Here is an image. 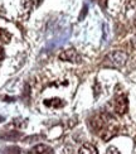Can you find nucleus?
Listing matches in <instances>:
<instances>
[{
  "label": "nucleus",
  "mask_w": 136,
  "mask_h": 154,
  "mask_svg": "<svg viewBox=\"0 0 136 154\" xmlns=\"http://www.w3.org/2000/svg\"><path fill=\"white\" fill-rule=\"evenodd\" d=\"M2 121H3V118H2V116H0V123H2Z\"/></svg>",
  "instance_id": "obj_13"
},
{
  "label": "nucleus",
  "mask_w": 136,
  "mask_h": 154,
  "mask_svg": "<svg viewBox=\"0 0 136 154\" xmlns=\"http://www.w3.org/2000/svg\"><path fill=\"white\" fill-rule=\"evenodd\" d=\"M113 109L119 115L126 114L127 109H128V101L125 95H119L117 97L113 100Z\"/></svg>",
  "instance_id": "obj_2"
},
{
  "label": "nucleus",
  "mask_w": 136,
  "mask_h": 154,
  "mask_svg": "<svg viewBox=\"0 0 136 154\" xmlns=\"http://www.w3.org/2000/svg\"><path fill=\"white\" fill-rule=\"evenodd\" d=\"M135 24H136V20H135Z\"/></svg>",
  "instance_id": "obj_14"
},
{
  "label": "nucleus",
  "mask_w": 136,
  "mask_h": 154,
  "mask_svg": "<svg viewBox=\"0 0 136 154\" xmlns=\"http://www.w3.org/2000/svg\"><path fill=\"white\" fill-rule=\"evenodd\" d=\"M44 104L47 105V106L59 107V106L63 105V102H62V100H59V99H53V100H45V101H44Z\"/></svg>",
  "instance_id": "obj_6"
},
{
  "label": "nucleus",
  "mask_w": 136,
  "mask_h": 154,
  "mask_svg": "<svg viewBox=\"0 0 136 154\" xmlns=\"http://www.w3.org/2000/svg\"><path fill=\"white\" fill-rule=\"evenodd\" d=\"M106 154H120V152L115 148V146H110V148L107 149V153Z\"/></svg>",
  "instance_id": "obj_10"
},
{
  "label": "nucleus",
  "mask_w": 136,
  "mask_h": 154,
  "mask_svg": "<svg viewBox=\"0 0 136 154\" xmlns=\"http://www.w3.org/2000/svg\"><path fill=\"white\" fill-rule=\"evenodd\" d=\"M127 53L124 51H113V52L108 53L105 57V62L103 66L106 67H113V68H120L126 63L127 61Z\"/></svg>",
  "instance_id": "obj_1"
},
{
  "label": "nucleus",
  "mask_w": 136,
  "mask_h": 154,
  "mask_svg": "<svg viewBox=\"0 0 136 154\" xmlns=\"http://www.w3.org/2000/svg\"><path fill=\"white\" fill-rule=\"evenodd\" d=\"M59 60L61 61H69V62H74V63H78L81 62V57L80 54L77 53V51L73 48H69L66 49L59 54Z\"/></svg>",
  "instance_id": "obj_3"
},
{
  "label": "nucleus",
  "mask_w": 136,
  "mask_h": 154,
  "mask_svg": "<svg viewBox=\"0 0 136 154\" xmlns=\"http://www.w3.org/2000/svg\"><path fill=\"white\" fill-rule=\"evenodd\" d=\"M80 154H98V152L92 144H83L80 149Z\"/></svg>",
  "instance_id": "obj_4"
},
{
  "label": "nucleus",
  "mask_w": 136,
  "mask_h": 154,
  "mask_svg": "<svg viewBox=\"0 0 136 154\" xmlns=\"http://www.w3.org/2000/svg\"><path fill=\"white\" fill-rule=\"evenodd\" d=\"M4 51H3V48L0 47V61H3V58H4Z\"/></svg>",
  "instance_id": "obj_12"
},
{
  "label": "nucleus",
  "mask_w": 136,
  "mask_h": 154,
  "mask_svg": "<svg viewBox=\"0 0 136 154\" xmlns=\"http://www.w3.org/2000/svg\"><path fill=\"white\" fill-rule=\"evenodd\" d=\"M131 46L134 49H136V34L132 37V39H131Z\"/></svg>",
  "instance_id": "obj_11"
},
{
  "label": "nucleus",
  "mask_w": 136,
  "mask_h": 154,
  "mask_svg": "<svg viewBox=\"0 0 136 154\" xmlns=\"http://www.w3.org/2000/svg\"><path fill=\"white\" fill-rule=\"evenodd\" d=\"M20 135H19L18 133L13 131V133H9V134H3V135H0V138H4V139H17L19 138Z\"/></svg>",
  "instance_id": "obj_9"
},
{
  "label": "nucleus",
  "mask_w": 136,
  "mask_h": 154,
  "mask_svg": "<svg viewBox=\"0 0 136 154\" xmlns=\"http://www.w3.org/2000/svg\"><path fill=\"white\" fill-rule=\"evenodd\" d=\"M3 150H4V154H20V148H18L15 145L6 146Z\"/></svg>",
  "instance_id": "obj_7"
},
{
  "label": "nucleus",
  "mask_w": 136,
  "mask_h": 154,
  "mask_svg": "<svg viewBox=\"0 0 136 154\" xmlns=\"http://www.w3.org/2000/svg\"><path fill=\"white\" fill-rule=\"evenodd\" d=\"M10 38H11L10 33H8V32H6V30L0 29V39H2V42H4V43H8V42L10 41Z\"/></svg>",
  "instance_id": "obj_8"
},
{
  "label": "nucleus",
  "mask_w": 136,
  "mask_h": 154,
  "mask_svg": "<svg viewBox=\"0 0 136 154\" xmlns=\"http://www.w3.org/2000/svg\"><path fill=\"white\" fill-rule=\"evenodd\" d=\"M30 152L33 153V154H45V153H50V152H52V149L49 148V146L44 145V144H39V145L34 146V148L32 149Z\"/></svg>",
  "instance_id": "obj_5"
}]
</instances>
